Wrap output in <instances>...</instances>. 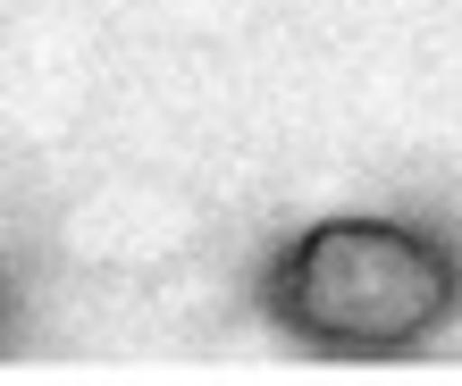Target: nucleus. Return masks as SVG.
Instances as JSON below:
<instances>
[{"instance_id": "1", "label": "nucleus", "mask_w": 462, "mask_h": 386, "mask_svg": "<svg viewBox=\"0 0 462 386\" xmlns=\"http://www.w3.org/2000/svg\"><path fill=\"white\" fill-rule=\"evenodd\" d=\"M286 311L328 345H403L446 311V269L429 244L378 218H337L319 227L286 269Z\"/></svg>"}]
</instances>
